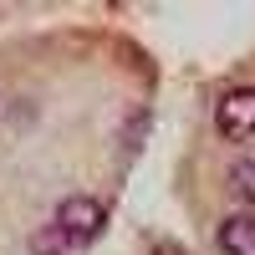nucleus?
Returning <instances> with one entry per match:
<instances>
[{
	"instance_id": "f257e3e1",
	"label": "nucleus",
	"mask_w": 255,
	"mask_h": 255,
	"mask_svg": "<svg viewBox=\"0 0 255 255\" xmlns=\"http://www.w3.org/2000/svg\"><path fill=\"white\" fill-rule=\"evenodd\" d=\"M51 230H56V235L82 255V250H87V245L102 235V230H108V204H102V199H87V194H72V199H61V204H56Z\"/></svg>"
},
{
	"instance_id": "f03ea898",
	"label": "nucleus",
	"mask_w": 255,
	"mask_h": 255,
	"mask_svg": "<svg viewBox=\"0 0 255 255\" xmlns=\"http://www.w3.org/2000/svg\"><path fill=\"white\" fill-rule=\"evenodd\" d=\"M215 128H220V138L245 143L255 133V87H230L215 108Z\"/></svg>"
},
{
	"instance_id": "7ed1b4c3",
	"label": "nucleus",
	"mask_w": 255,
	"mask_h": 255,
	"mask_svg": "<svg viewBox=\"0 0 255 255\" xmlns=\"http://www.w3.org/2000/svg\"><path fill=\"white\" fill-rule=\"evenodd\" d=\"M220 250L225 255H255V215L240 209V215H230L220 225Z\"/></svg>"
},
{
	"instance_id": "20e7f679",
	"label": "nucleus",
	"mask_w": 255,
	"mask_h": 255,
	"mask_svg": "<svg viewBox=\"0 0 255 255\" xmlns=\"http://www.w3.org/2000/svg\"><path fill=\"white\" fill-rule=\"evenodd\" d=\"M230 189H235V199L255 215V148L250 153H240L235 163H230Z\"/></svg>"
},
{
	"instance_id": "39448f33",
	"label": "nucleus",
	"mask_w": 255,
	"mask_h": 255,
	"mask_svg": "<svg viewBox=\"0 0 255 255\" xmlns=\"http://www.w3.org/2000/svg\"><path fill=\"white\" fill-rule=\"evenodd\" d=\"M31 255H77V250H72V245H67V240H61L56 230L46 225V230H36V240H31Z\"/></svg>"
}]
</instances>
